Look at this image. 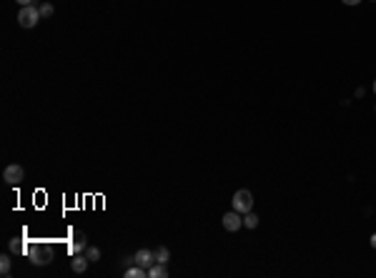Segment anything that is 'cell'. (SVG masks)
I'll return each instance as SVG.
<instances>
[{
  "instance_id": "cell-2",
  "label": "cell",
  "mask_w": 376,
  "mask_h": 278,
  "mask_svg": "<svg viewBox=\"0 0 376 278\" xmlns=\"http://www.w3.org/2000/svg\"><path fill=\"white\" fill-rule=\"evenodd\" d=\"M28 258H30V263H36V266H48V263L53 260V250H50V246L36 243V248L28 250Z\"/></svg>"
},
{
  "instance_id": "cell-18",
  "label": "cell",
  "mask_w": 376,
  "mask_h": 278,
  "mask_svg": "<svg viewBox=\"0 0 376 278\" xmlns=\"http://www.w3.org/2000/svg\"><path fill=\"white\" fill-rule=\"evenodd\" d=\"M341 3H344V6H358L361 0H341Z\"/></svg>"
},
{
  "instance_id": "cell-9",
  "label": "cell",
  "mask_w": 376,
  "mask_h": 278,
  "mask_svg": "<svg viewBox=\"0 0 376 278\" xmlns=\"http://www.w3.org/2000/svg\"><path fill=\"white\" fill-rule=\"evenodd\" d=\"M148 276H150V278H166V276H168L166 263H153V266L148 268Z\"/></svg>"
},
{
  "instance_id": "cell-20",
  "label": "cell",
  "mask_w": 376,
  "mask_h": 278,
  "mask_svg": "<svg viewBox=\"0 0 376 278\" xmlns=\"http://www.w3.org/2000/svg\"><path fill=\"white\" fill-rule=\"evenodd\" d=\"M374 93H376V80H374Z\"/></svg>"
},
{
  "instance_id": "cell-10",
  "label": "cell",
  "mask_w": 376,
  "mask_h": 278,
  "mask_svg": "<svg viewBox=\"0 0 376 278\" xmlns=\"http://www.w3.org/2000/svg\"><path fill=\"white\" fill-rule=\"evenodd\" d=\"M0 273H3L6 278L13 273V260H10V256H8V253H3V256H0Z\"/></svg>"
},
{
  "instance_id": "cell-5",
  "label": "cell",
  "mask_w": 376,
  "mask_h": 278,
  "mask_svg": "<svg viewBox=\"0 0 376 278\" xmlns=\"http://www.w3.org/2000/svg\"><path fill=\"white\" fill-rule=\"evenodd\" d=\"M221 220H224V228H226V230H231V233H236V230L244 226V218H241V213H238V210H231V213H226Z\"/></svg>"
},
{
  "instance_id": "cell-11",
  "label": "cell",
  "mask_w": 376,
  "mask_h": 278,
  "mask_svg": "<svg viewBox=\"0 0 376 278\" xmlns=\"http://www.w3.org/2000/svg\"><path fill=\"white\" fill-rule=\"evenodd\" d=\"M143 276H148V270H146V268H140L138 263H136L133 268H128V270H126V278H143Z\"/></svg>"
},
{
  "instance_id": "cell-19",
  "label": "cell",
  "mask_w": 376,
  "mask_h": 278,
  "mask_svg": "<svg viewBox=\"0 0 376 278\" xmlns=\"http://www.w3.org/2000/svg\"><path fill=\"white\" fill-rule=\"evenodd\" d=\"M368 243H371V248H376V233L371 236V240H368Z\"/></svg>"
},
{
  "instance_id": "cell-3",
  "label": "cell",
  "mask_w": 376,
  "mask_h": 278,
  "mask_svg": "<svg viewBox=\"0 0 376 278\" xmlns=\"http://www.w3.org/2000/svg\"><path fill=\"white\" fill-rule=\"evenodd\" d=\"M234 210H238V213L254 210V196H251V190H236L234 193Z\"/></svg>"
},
{
  "instance_id": "cell-6",
  "label": "cell",
  "mask_w": 376,
  "mask_h": 278,
  "mask_svg": "<svg viewBox=\"0 0 376 278\" xmlns=\"http://www.w3.org/2000/svg\"><path fill=\"white\" fill-rule=\"evenodd\" d=\"M133 258H136V263H138L140 268H146V270H148V268L156 263V253H153V250H148V248H140V250H136V256H133Z\"/></svg>"
},
{
  "instance_id": "cell-12",
  "label": "cell",
  "mask_w": 376,
  "mask_h": 278,
  "mask_svg": "<svg viewBox=\"0 0 376 278\" xmlns=\"http://www.w3.org/2000/svg\"><path fill=\"white\" fill-rule=\"evenodd\" d=\"M244 226H246V228H256V226H258V216H256L254 210L244 213Z\"/></svg>"
},
{
  "instance_id": "cell-7",
  "label": "cell",
  "mask_w": 376,
  "mask_h": 278,
  "mask_svg": "<svg viewBox=\"0 0 376 278\" xmlns=\"http://www.w3.org/2000/svg\"><path fill=\"white\" fill-rule=\"evenodd\" d=\"M88 266H90L88 256H73V260H70V268H73L76 273H86Z\"/></svg>"
},
{
  "instance_id": "cell-13",
  "label": "cell",
  "mask_w": 376,
  "mask_h": 278,
  "mask_svg": "<svg viewBox=\"0 0 376 278\" xmlns=\"http://www.w3.org/2000/svg\"><path fill=\"white\" fill-rule=\"evenodd\" d=\"M153 253H156V263H168L170 260V250L168 248H156Z\"/></svg>"
},
{
  "instance_id": "cell-21",
  "label": "cell",
  "mask_w": 376,
  "mask_h": 278,
  "mask_svg": "<svg viewBox=\"0 0 376 278\" xmlns=\"http://www.w3.org/2000/svg\"><path fill=\"white\" fill-rule=\"evenodd\" d=\"M374 3H376V0H374Z\"/></svg>"
},
{
  "instance_id": "cell-8",
  "label": "cell",
  "mask_w": 376,
  "mask_h": 278,
  "mask_svg": "<svg viewBox=\"0 0 376 278\" xmlns=\"http://www.w3.org/2000/svg\"><path fill=\"white\" fill-rule=\"evenodd\" d=\"M70 248H73V253H78V250H86V248H88V243H86V233H83V230H78V233L73 236Z\"/></svg>"
},
{
  "instance_id": "cell-14",
  "label": "cell",
  "mask_w": 376,
  "mask_h": 278,
  "mask_svg": "<svg viewBox=\"0 0 376 278\" xmlns=\"http://www.w3.org/2000/svg\"><path fill=\"white\" fill-rule=\"evenodd\" d=\"M86 256H88V260H90V263H96V260H100V248L88 246V248H86Z\"/></svg>"
},
{
  "instance_id": "cell-17",
  "label": "cell",
  "mask_w": 376,
  "mask_h": 278,
  "mask_svg": "<svg viewBox=\"0 0 376 278\" xmlns=\"http://www.w3.org/2000/svg\"><path fill=\"white\" fill-rule=\"evenodd\" d=\"M10 250H13V253H16V250H20V243H18V240H16V238H13V240H10Z\"/></svg>"
},
{
  "instance_id": "cell-4",
  "label": "cell",
  "mask_w": 376,
  "mask_h": 278,
  "mask_svg": "<svg viewBox=\"0 0 376 278\" xmlns=\"http://www.w3.org/2000/svg\"><path fill=\"white\" fill-rule=\"evenodd\" d=\"M23 178H26L23 166H16V163H13V166H8V168L3 170V180H6V183H10V186H18Z\"/></svg>"
},
{
  "instance_id": "cell-15",
  "label": "cell",
  "mask_w": 376,
  "mask_h": 278,
  "mask_svg": "<svg viewBox=\"0 0 376 278\" xmlns=\"http://www.w3.org/2000/svg\"><path fill=\"white\" fill-rule=\"evenodd\" d=\"M38 10H40V16H43V18H50V16H53V6H50V3H43Z\"/></svg>"
},
{
  "instance_id": "cell-16",
  "label": "cell",
  "mask_w": 376,
  "mask_h": 278,
  "mask_svg": "<svg viewBox=\"0 0 376 278\" xmlns=\"http://www.w3.org/2000/svg\"><path fill=\"white\" fill-rule=\"evenodd\" d=\"M16 3H18L20 8H26V6H36V0H16Z\"/></svg>"
},
{
  "instance_id": "cell-1",
  "label": "cell",
  "mask_w": 376,
  "mask_h": 278,
  "mask_svg": "<svg viewBox=\"0 0 376 278\" xmlns=\"http://www.w3.org/2000/svg\"><path fill=\"white\" fill-rule=\"evenodd\" d=\"M40 18H43V16H40V10H38L36 6H26V8H20V13H18L20 28H36Z\"/></svg>"
}]
</instances>
